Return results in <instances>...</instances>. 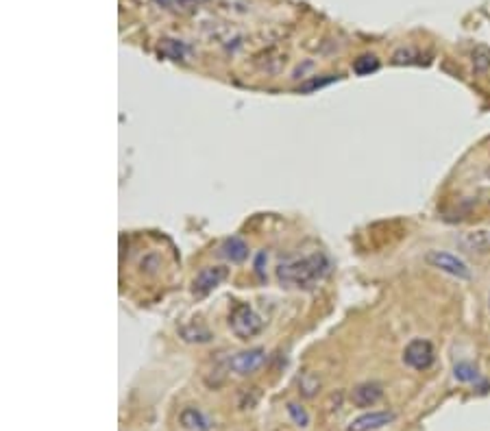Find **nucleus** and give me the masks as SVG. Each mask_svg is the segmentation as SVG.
<instances>
[{
  "label": "nucleus",
  "instance_id": "obj_2",
  "mask_svg": "<svg viewBox=\"0 0 490 431\" xmlns=\"http://www.w3.org/2000/svg\"><path fill=\"white\" fill-rule=\"evenodd\" d=\"M229 325H231V331H234L240 340H249L264 329V320L251 305L240 303L234 307V312H231Z\"/></svg>",
  "mask_w": 490,
  "mask_h": 431
},
{
  "label": "nucleus",
  "instance_id": "obj_19",
  "mask_svg": "<svg viewBox=\"0 0 490 431\" xmlns=\"http://www.w3.org/2000/svg\"><path fill=\"white\" fill-rule=\"evenodd\" d=\"M288 414H290L292 423L297 425V427H308V425H310V416H308V412L301 408V405L288 403Z\"/></svg>",
  "mask_w": 490,
  "mask_h": 431
},
{
  "label": "nucleus",
  "instance_id": "obj_12",
  "mask_svg": "<svg viewBox=\"0 0 490 431\" xmlns=\"http://www.w3.org/2000/svg\"><path fill=\"white\" fill-rule=\"evenodd\" d=\"M379 70V59L375 55H362L355 59V64H353V72L355 75H360V77H366V75H371V72H377Z\"/></svg>",
  "mask_w": 490,
  "mask_h": 431
},
{
  "label": "nucleus",
  "instance_id": "obj_13",
  "mask_svg": "<svg viewBox=\"0 0 490 431\" xmlns=\"http://www.w3.org/2000/svg\"><path fill=\"white\" fill-rule=\"evenodd\" d=\"M490 68V48L488 46H475L473 51V70L477 75H484Z\"/></svg>",
  "mask_w": 490,
  "mask_h": 431
},
{
  "label": "nucleus",
  "instance_id": "obj_23",
  "mask_svg": "<svg viewBox=\"0 0 490 431\" xmlns=\"http://www.w3.org/2000/svg\"><path fill=\"white\" fill-rule=\"evenodd\" d=\"M157 3L166 7V5H173V0H157Z\"/></svg>",
  "mask_w": 490,
  "mask_h": 431
},
{
  "label": "nucleus",
  "instance_id": "obj_3",
  "mask_svg": "<svg viewBox=\"0 0 490 431\" xmlns=\"http://www.w3.org/2000/svg\"><path fill=\"white\" fill-rule=\"evenodd\" d=\"M436 360V351L430 340L416 338L412 340L406 351H403V364L414 368V371H427Z\"/></svg>",
  "mask_w": 490,
  "mask_h": 431
},
{
  "label": "nucleus",
  "instance_id": "obj_4",
  "mask_svg": "<svg viewBox=\"0 0 490 431\" xmlns=\"http://www.w3.org/2000/svg\"><path fill=\"white\" fill-rule=\"evenodd\" d=\"M427 264L438 268V270H443V273L451 275V277H458L462 281H469L471 279V270L469 266L464 264L460 257L456 255H451V253H445V251H430L427 253Z\"/></svg>",
  "mask_w": 490,
  "mask_h": 431
},
{
  "label": "nucleus",
  "instance_id": "obj_9",
  "mask_svg": "<svg viewBox=\"0 0 490 431\" xmlns=\"http://www.w3.org/2000/svg\"><path fill=\"white\" fill-rule=\"evenodd\" d=\"M220 255L225 257V260H229L231 264H242V262H247V257H249V246L247 242H244L242 238L234 236V238H227L223 244H220Z\"/></svg>",
  "mask_w": 490,
  "mask_h": 431
},
{
  "label": "nucleus",
  "instance_id": "obj_6",
  "mask_svg": "<svg viewBox=\"0 0 490 431\" xmlns=\"http://www.w3.org/2000/svg\"><path fill=\"white\" fill-rule=\"evenodd\" d=\"M227 279V268L223 266H207L203 270H199V275L194 277V294H199V297H205V294H210L212 290H216L220 283Z\"/></svg>",
  "mask_w": 490,
  "mask_h": 431
},
{
  "label": "nucleus",
  "instance_id": "obj_22",
  "mask_svg": "<svg viewBox=\"0 0 490 431\" xmlns=\"http://www.w3.org/2000/svg\"><path fill=\"white\" fill-rule=\"evenodd\" d=\"M210 3V0H173V5L181 11H192V9H199L201 5Z\"/></svg>",
  "mask_w": 490,
  "mask_h": 431
},
{
  "label": "nucleus",
  "instance_id": "obj_11",
  "mask_svg": "<svg viewBox=\"0 0 490 431\" xmlns=\"http://www.w3.org/2000/svg\"><path fill=\"white\" fill-rule=\"evenodd\" d=\"M460 244L469 253H488L490 251V231H469L464 233Z\"/></svg>",
  "mask_w": 490,
  "mask_h": 431
},
{
  "label": "nucleus",
  "instance_id": "obj_5",
  "mask_svg": "<svg viewBox=\"0 0 490 431\" xmlns=\"http://www.w3.org/2000/svg\"><path fill=\"white\" fill-rule=\"evenodd\" d=\"M266 362V351L262 347H255V349H249V351H242L238 355H234L229 360V371L236 373V375H253L257 373L260 368L264 366Z\"/></svg>",
  "mask_w": 490,
  "mask_h": 431
},
{
  "label": "nucleus",
  "instance_id": "obj_21",
  "mask_svg": "<svg viewBox=\"0 0 490 431\" xmlns=\"http://www.w3.org/2000/svg\"><path fill=\"white\" fill-rule=\"evenodd\" d=\"M338 77H325V79H310V81H305L301 88H299V92H312V90H321V88H325V85H329V83H334Z\"/></svg>",
  "mask_w": 490,
  "mask_h": 431
},
{
  "label": "nucleus",
  "instance_id": "obj_17",
  "mask_svg": "<svg viewBox=\"0 0 490 431\" xmlns=\"http://www.w3.org/2000/svg\"><path fill=\"white\" fill-rule=\"evenodd\" d=\"M299 392H303L305 397H314L316 394V390L321 388V381H318V377L316 375H312V373H305L301 379H299Z\"/></svg>",
  "mask_w": 490,
  "mask_h": 431
},
{
  "label": "nucleus",
  "instance_id": "obj_18",
  "mask_svg": "<svg viewBox=\"0 0 490 431\" xmlns=\"http://www.w3.org/2000/svg\"><path fill=\"white\" fill-rule=\"evenodd\" d=\"M159 53H162L164 57H170V59H183L186 48H183V44H179L175 40H164V44L159 46Z\"/></svg>",
  "mask_w": 490,
  "mask_h": 431
},
{
  "label": "nucleus",
  "instance_id": "obj_20",
  "mask_svg": "<svg viewBox=\"0 0 490 431\" xmlns=\"http://www.w3.org/2000/svg\"><path fill=\"white\" fill-rule=\"evenodd\" d=\"M419 53H414L412 48H401V51L395 53V57H392V61H395L397 66H403V64H419Z\"/></svg>",
  "mask_w": 490,
  "mask_h": 431
},
{
  "label": "nucleus",
  "instance_id": "obj_8",
  "mask_svg": "<svg viewBox=\"0 0 490 431\" xmlns=\"http://www.w3.org/2000/svg\"><path fill=\"white\" fill-rule=\"evenodd\" d=\"M384 397V386L377 381H364L351 390V403L358 408H373V405Z\"/></svg>",
  "mask_w": 490,
  "mask_h": 431
},
{
  "label": "nucleus",
  "instance_id": "obj_1",
  "mask_svg": "<svg viewBox=\"0 0 490 431\" xmlns=\"http://www.w3.org/2000/svg\"><path fill=\"white\" fill-rule=\"evenodd\" d=\"M329 260L323 253H312L305 257H288L277 266V279L286 288L314 290L329 275Z\"/></svg>",
  "mask_w": 490,
  "mask_h": 431
},
{
  "label": "nucleus",
  "instance_id": "obj_10",
  "mask_svg": "<svg viewBox=\"0 0 490 431\" xmlns=\"http://www.w3.org/2000/svg\"><path fill=\"white\" fill-rule=\"evenodd\" d=\"M179 421H181V427L188 431H210L212 427L199 408H186L179 414Z\"/></svg>",
  "mask_w": 490,
  "mask_h": 431
},
{
  "label": "nucleus",
  "instance_id": "obj_16",
  "mask_svg": "<svg viewBox=\"0 0 490 431\" xmlns=\"http://www.w3.org/2000/svg\"><path fill=\"white\" fill-rule=\"evenodd\" d=\"M159 268H162V257L157 253H146L140 260V270L146 275H155Z\"/></svg>",
  "mask_w": 490,
  "mask_h": 431
},
{
  "label": "nucleus",
  "instance_id": "obj_7",
  "mask_svg": "<svg viewBox=\"0 0 490 431\" xmlns=\"http://www.w3.org/2000/svg\"><path fill=\"white\" fill-rule=\"evenodd\" d=\"M397 418L395 412L390 410H379V412H366L362 416H358L355 421H351V425L347 427V431H377L386 425H390Z\"/></svg>",
  "mask_w": 490,
  "mask_h": 431
},
{
  "label": "nucleus",
  "instance_id": "obj_24",
  "mask_svg": "<svg viewBox=\"0 0 490 431\" xmlns=\"http://www.w3.org/2000/svg\"><path fill=\"white\" fill-rule=\"evenodd\" d=\"M488 307H490V301H488Z\"/></svg>",
  "mask_w": 490,
  "mask_h": 431
},
{
  "label": "nucleus",
  "instance_id": "obj_14",
  "mask_svg": "<svg viewBox=\"0 0 490 431\" xmlns=\"http://www.w3.org/2000/svg\"><path fill=\"white\" fill-rule=\"evenodd\" d=\"M453 377H456L458 381H462V384H473V381L480 379V375H477V368L469 362H460L456 364V368H453Z\"/></svg>",
  "mask_w": 490,
  "mask_h": 431
},
{
  "label": "nucleus",
  "instance_id": "obj_15",
  "mask_svg": "<svg viewBox=\"0 0 490 431\" xmlns=\"http://www.w3.org/2000/svg\"><path fill=\"white\" fill-rule=\"evenodd\" d=\"M181 336L183 340H188V342H210L212 340V334L207 329L203 327H183L181 329Z\"/></svg>",
  "mask_w": 490,
  "mask_h": 431
}]
</instances>
